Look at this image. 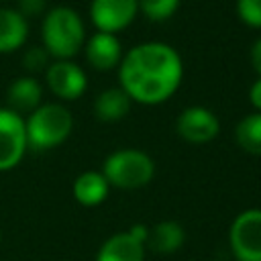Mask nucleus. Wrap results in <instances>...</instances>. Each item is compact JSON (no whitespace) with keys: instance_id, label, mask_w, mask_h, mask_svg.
Here are the masks:
<instances>
[{"instance_id":"nucleus-8","label":"nucleus","mask_w":261,"mask_h":261,"mask_svg":"<svg viewBox=\"0 0 261 261\" xmlns=\"http://www.w3.org/2000/svg\"><path fill=\"white\" fill-rule=\"evenodd\" d=\"M49 90L61 100H77L86 92V71L71 59H55L45 71Z\"/></svg>"},{"instance_id":"nucleus-23","label":"nucleus","mask_w":261,"mask_h":261,"mask_svg":"<svg viewBox=\"0 0 261 261\" xmlns=\"http://www.w3.org/2000/svg\"><path fill=\"white\" fill-rule=\"evenodd\" d=\"M251 63H253V69L259 73V77H261V37L253 43V47H251Z\"/></svg>"},{"instance_id":"nucleus-6","label":"nucleus","mask_w":261,"mask_h":261,"mask_svg":"<svg viewBox=\"0 0 261 261\" xmlns=\"http://www.w3.org/2000/svg\"><path fill=\"white\" fill-rule=\"evenodd\" d=\"M27 147L24 118L10 108H0V171L16 167Z\"/></svg>"},{"instance_id":"nucleus-22","label":"nucleus","mask_w":261,"mask_h":261,"mask_svg":"<svg viewBox=\"0 0 261 261\" xmlns=\"http://www.w3.org/2000/svg\"><path fill=\"white\" fill-rule=\"evenodd\" d=\"M249 100L257 108V112H261V77H257L249 88Z\"/></svg>"},{"instance_id":"nucleus-12","label":"nucleus","mask_w":261,"mask_h":261,"mask_svg":"<svg viewBox=\"0 0 261 261\" xmlns=\"http://www.w3.org/2000/svg\"><path fill=\"white\" fill-rule=\"evenodd\" d=\"M41 96H43V88L39 80L35 75H20L8 86L6 102L12 112L22 116V112L31 114L35 108L41 106Z\"/></svg>"},{"instance_id":"nucleus-5","label":"nucleus","mask_w":261,"mask_h":261,"mask_svg":"<svg viewBox=\"0 0 261 261\" xmlns=\"http://www.w3.org/2000/svg\"><path fill=\"white\" fill-rule=\"evenodd\" d=\"M228 247L237 261H261V210L249 208L234 216L228 228Z\"/></svg>"},{"instance_id":"nucleus-7","label":"nucleus","mask_w":261,"mask_h":261,"mask_svg":"<svg viewBox=\"0 0 261 261\" xmlns=\"http://www.w3.org/2000/svg\"><path fill=\"white\" fill-rule=\"evenodd\" d=\"M139 12V0H92L90 18L102 33H118L126 29Z\"/></svg>"},{"instance_id":"nucleus-1","label":"nucleus","mask_w":261,"mask_h":261,"mask_svg":"<svg viewBox=\"0 0 261 261\" xmlns=\"http://www.w3.org/2000/svg\"><path fill=\"white\" fill-rule=\"evenodd\" d=\"M184 63L179 53L161 41H147L128 49L118 63L120 88L139 104H161L179 88Z\"/></svg>"},{"instance_id":"nucleus-17","label":"nucleus","mask_w":261,"mask_h":261,"mask_svg":"<svg viewBox=\"0 0 261 261\" xmlns=\"http://www.w3.org/2000/svg\"><path fill=\"white\" fill-rule=\"evenodd\" d=\"M234 139L243 151L261 155V112L243 116L234 128Z\"/></svg>"},{"instance_id":"nucleus-24","label":"nucleus","mask_w":261,"mask_h":261,"mask_svg":"<svg viewBox=\"0 0 261 261\" xmlns=\"http://www.w3.org/2000/svg\"><path fill=\"white\" fill-rule=\"evenodd\" d=\"M0 239H2V234H0Z\"/></svg>"},{"instance_id":"nucleus-21","label":"nucleus","mask_w":261,"mask_h":261,"mask_svg":"<svg viewBox=\"0 0 261 261\" xmlns=\"http://www.w3.org/2000/svg\"><path fill=\"white\" fill-rule=\"evenodd\" d=\"M45 0H18V12L27 18V16H37L45 10Z\"/></svg>"},{"instance_id":"nucleus-15","label":"nucleus","mask_w":261,"mask_h":261,"mask_svg":"<svg viewBox=\"0 0 261 261\" xmlns=\"http://www.w3.org/2000/svg\"><path fill=\"white\" fill-rule=\"evenodd\" d=\"M108 181L102 171H84L73 181V198L82 206H98L108 196Z\"/></svg>"},{"instance_id":"nucleus-10","label":"nucleus","mask_w":261,"mask_h":261,"mask_svg":"<svg viewBox=\"0 0 261 261\" xmlns=\"http://www.w3.org/2000/svg\"><path fill=\"white\" fill-rule=\"evenodd\" d=\"M84 49H86V59L90 61V65L100 71L116 67L122 59V45L118 37L112 33L96 31L84 43Z\"/></svg>"},{"instance_id":"nucleus-19","label":"nucleus","mask_w":261,"mask_h":261,"mask_svg":"<svg viewBox=\"0 0 261 261\" xmlns=\"http://www.w3.org/2000/svg\"><path fill=\"white\" fill-rule=\"evenodd\" d=\"M51 65V55L47 53V49L41 45H35V47H29L22 55V67L31 73H41V71H47V67Z\"/></svg>"},{"instance_id":"nucleus-16","label":"nucleus","mask_w":261,"mask_h":261,"mask_svg":"<svg viewBox=\"0 0 261 261\" xmlns=\"http://www.w3.org/2000/svg\"><path fill=\"white\" fill-rule=\"evenodd\" d=\"M130 110V98L122 88L102 90L94 100V112L104 122H116L124 118Z\"/></svg>"},{"instance_id":"nucleus-13","label":"nucleus","mask_w":261,"mask_h":261,"mask_svg":"<svg viewBox=\"0 0 261 261\" xmlns=\"http://www.w3.org/2000/svg\"><path fill=\"white\" fill-rule=\"evenodd\" d=\"M186 241L184 226L175 220H161L153 228H149V237L145 243V249L157 253V255H171L175 253Z\"/></svg>"},{"instance_id":"nucleus-18","label":"nucleus","mask_w":261,"mask_h":261,"mask_svg":"<svg viewBox=\"0 0 261 261\" xmlns=\"http://www.w3.org/2000/svg\"><path fill=\"white\" fill-rule=\"evenodd\" d=\"M179 0H139V10L149 20H167L175 14Z\"/></svg>"},{"instance_id":"nucleus-4","label":"nucleus","mask_w":261,"mask_h":261,"mask_svg":"<svg viewBox=\"0 0 261 261\" xmlns=\"http://www.w3.org/2000/svg\"><path fill=\"white\" fill-rule=\"evenodd\" d=\"M102 175L108 186L120 190H137L147 186L155 175L153 159L139 149H118L102 163Z\"/></svg>"},{"instance_id":"nucleus-2","label":"nucleus","mask_w":261,"mask_h":261,"mask_svg":"<svg viewBox=\"0 0 261 261\" xmlns=\"http://www.w3.org/2000/svg\"><path fill=\"white\" fill-rule=\"evenodd\" d=\"M43 47L53 59H71L86 43L82 16L69 6H55L45 12L41 24Z\"/></svg>"},{"instance_id":"nucleus-14","label":"nucleus","mask_w":261,"mask_h":261,"mask_svg":"<svg viewBox=\"0 0 261 261\" xmlns=\"http://www.w3.org/2000/svg\"><path fill=\"white\" fill-rule=\"evenodd\" d=\"M29 24L16 8H0V53H12L27 41Z\"/></svg>"},{"instance_id":"nucleus-20","label":"nucleus","mask_w":261,"mask_h":261,"mask_svg":"<svg viewBox=\"0 0 261 261\" xmlns=\"http://www.w3.org/2000/svg\"><path fill=\"white\" fill-rule=\"evenodd\" d=\"M239 18L255 29H261V0H237Z\"/></svg>"},{"instance_id":"nucleus-9","label":"nucleus","mask_w":261,"mask_h":261,"mask_svg":"<svg viewBox=\"0 0 261 261\" xmlns=\"http://www.w3.org/2000/svg\"><path fill=\"white\" fill-rule=\"evenodd\" d=\"M175 130L184 141L200 145L212 141L218 135L220 122L212 110L204 106H190L179 112L175 120Z\"/></svg>"},{"instance_id":"nucleus-11","label":"nucleus","mask_w":261,"mask_h":261,"mask_svg":"<svg viewBox=\"0 0 261 261\" xmlns=\"http://www.w3.org/2000/svg\"><path fill=\"white\" fill-rule=\"evenodd\" d=\"M145 243L137 241L128 230L108 237L98 249L96 261H145Z\"/></svg>"},{"instance_id":"nucleus-3","label":"nucleus","mask_w":261,"mask_h":261,"mask_svg":"<svg viewBox=\"0 0 261 261\" xmlns=\"http://www.w3.org/2000/svg\"><path fill=\"white\" fill-rule=\"evenodd\" d=\"M24 128L29 147L45 151L61 145L69 137L73 128V116L63 104L47 102L29 114V118L24 120Z\"/></svg>"}]
</instances>
